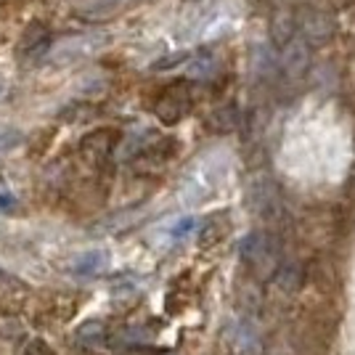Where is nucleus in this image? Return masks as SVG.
I'll use <instances>...</instances> for the list:
<instances>
[{
	"label": "nucleus",
	"instance_id": "obj_1",
	"mask_svg": "<svg viewBox=\"0 0 355 355\" xmlns=\"http://www.w3.org/2000/svg\"><path fill=\"white\" fill-rule=\"evenodd\" d=\"M241 263L260 279H273L279 270V241L266 231H252L239 241Z\"/></svg>",
	"mask_w": 355,
	"mask_h": 355
},
{
	"label": "nucleus",
	"instance_id": "obj_2",
	"mask_svg": "<svg viewBox=\"0 0 355 355\" xmlns=\"http://www.w3.org/2000/svg\"><path fill=\"white\" fill-rule=\"evenodd\" d=\"M104 43H106V37H101V35H77V37H67L64 43L53 45V48L48 51L45 61H53V64H72V61L85 59L90 53H96Z\"/></svg>",
	"mask_w": 355,
	"mask_h": 355
},
{
	"label": "nucleus",
	"instance_id": "obj_3",
	"mask_svg": "<svg viewBox=\"0 0 355 355\" xmlns=\"http://www.w3.org/2000/svg\"><path fill=\"white\" fill-rule=\"evenodd\" d=\"M193 106V98L191 93H189V85L186 83H178L173 88H167L157 98V106H154V112H157V117L162 119V122H178V119H183L189 112H191Z\"/></svg>",
	"mask_w": 355,
	"mask_h": 355
},
{
	"label": "nucleus",
	"instance_id": "obj_4",
	"mask_svg": "<svg viewBox=\"0 0 355 355\" xmlns=\"http://www.w3.org/2000/svg\"><path fill=\"white\" fill-rule=\"evenodd\" d=\"M106 268H109V252L106 250H88L83 252V254H77L72 260V270L77 279H96V276H101Z\"/></svg>",
	"mask_w": 355,
	"mask_h": 355
},
{
	"label": "nucleus",
	"instance_id": "obj_5",
	"mask_svg": "<svg viewBox=\"0 0 355 355\" xmlns=\"http://www.w3.org/2000/svg\"><path fill=\"white\" fill-rule=\"evenodd\" d=\"M308 61H311V53H308V43L302 37H297L292 43L284 48L282 56V67L286 77H300V74L308 69Z\"/></svg>",
	"mask_w": 355,
	"mask_h": 355
},
{
	"label": "nucleus",
	"instance_id": "obj_6",
	"mask_svg": "<svg viewBox=\"0 0 355 355\" xmlns=\"http://www.w3.org/2000/svg\"><path fill=\"white\" fill-rule=\"evenodd\" d=\"M122 3L125 0H88L77 14L83 16V19H106V16L117 14Z\"/></svg>",
	"mask_w": 355,
	"mask_h": 355
},
{
	"label": "nucleus",
	"instance_id": "obj_7",
	"mask_svg": "<svg viewBox=\"0 0 355 355\" xmlns=\"http://www.w3.org/2000/svg\"><path fill=\"white\" fill-rule=\"evenodd\" d=\"M215 69H218V61L212 59V56H199L193 64H189V74H191V77H199V80L212 77Z\"/></svg>",
	"mask_w": 355,
	"mask_h": 355
},
{
	"label": "nucleus",
	"instance_id": "obj_8",
	"mask_svg": "<svg viewBox=\"0 0 355 355\" xmlns=\"http://www.w3.org/2000/svg\"><path fill=\"white\" fill-rule=\"evenodd\" d=\"M80 340L85 342V345H101L104 342V326L98 324V321L85 324L80 329Z\"/></svg>",
	"mask_w": 355,
	"mask_h": 355
},
{
	"label": "nucleus",
	"instance_id": "obj_9",
	"mask_svg": "<svg viewBox=\"0 0 355 355\" xmlns=\"http://www.w3.org/2000/svg\"><path fill=\"white\" fill-rule=\"evenodd\" d=\"M196 225H199L196 218H180V220L173 225V231H170V234H173V239H186L196 231Z\"/></svg>",
	"mask_w": 355,
	"mask_h": 355
},
{
	"label": "nucleus",
	"instance_id": "obj_10",
	"mask_svg": "<svg viewBox=\"0 0 355 355\" xmlns=\"http://www.w3.org/2000/svg\"><path fill=\"white\" fill-rule=\"evenodd\" d=\"M21 144V133L14 128H0V151H8Z\"/></svg>",
	"mask_w": 355,
	"mask_h": 355
},
{
	"label": "nucleus",
	"instance_id": "obj_11",
	"mask_svg": "<svg viewBox=\"0 0 355 355\" xmlns=\"http://www.w3.org/2000/svg\"><path fill=\"white\" fill-rule=\"evenodd\" d=\"M24 355H56L48 345H45L43 340H35L27 345V350H24Z\"/></svg>",
	"mask_w": 355,
	"mask_h": 355
},
{
	"label": "nucleus",
	"instance_id": "obj_12",
	"mask_svg": "<svg viewBox=\"0 0 355 355\" xmlns=\"http://www.w3.org/2000/svg\"><path fill=\"white\" fill-rule=\"evenodd\" d=\"M16 209V196L8 191H0V212H14Z\"/></svg>",
	"mask_w": 355,
	"mask_h": 355
},
{
	"label": "nucleus",
	"instance_id": "obj_13",
	"mask_svg": "<svg viewBox=\"0 0 355 355\" xmlns=\"http://www.w3.org/2000/svg\"><path fill=\"white\" fill-rule=\"evenodd\" d=\"M125 355H159L157 350H146V347H133V350H128Z\"/></svg>",
	"mask_w": 355,
	"mask_h": 355
},
{
	"label": "nucleus",
	"instance_id": "obj_14",
	"mask_svg": "<svg viewBox=\"0 0 355 355\" xmlns=\"http://www.w3.org/2000/svg\"><path fill=\"white\" fill-rule=\"evenodd\" d=\"M3 90H6V85H3V80H0V96H3Z\"/></svg>",
	"mask_w": 355,
	"mask_h": 355
}]
</instances>
